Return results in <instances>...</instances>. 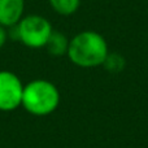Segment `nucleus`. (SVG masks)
I'll return each instance as SVG.
<instances>
[{
    "instance_id": "obj_4",
    "label": "nucleus",
    "mask_w": 148,
    "mask_h": 148,
    "mask_svg": "<svg viewBox=\"0 0 148 148\" xmlns=\"http://www.w3.org/2000/svg\"><path fill=\"white\" fill-rule=\"evenodd\" d=\"M23 83L17 74L0 70V110L12 112L21 107Z\"/></svg>"
},
{
    "instance_id": "obj_2",
    "label": "nucleus",
    "mask_w": 148,
    "mask_h": 148,
    "mask_svg": "<svg viewBox=\"0 0 148 148\" xmlns=\"http://www.w3.org/2000/svg\"><path fill=\"white\" fill-rule=\"evenodd\" d=\"M61 95L55 83L47 79H34L23 84L21 107L36 117H44L59 108Z\"/></svg>"
},
{
    "instance_id": "obj_5",
    "label": "nucleus",
    "mask_w": 148,
    "mask_h": 148,
    "mask_svg": "<svg viewBox=\"0 0 148 148\" xmlns=\"http://www.w3.org/2000/svg\"><path fill=\"white\" fill-rule=\"evenodd\" d=\"M25 0H0V25L9 29L23 17Z\"/></svg>"
},
{
    "instance_id": "obj_1",
    "label": "nucleus",
    "mask_w": 148,
    "mask_h": 148,
    "mask_svg": "<svg viewBox=\"0 0 148 148\" xmlns=\"http://www.w3.org/2000/svg\"><path fill=\"white\" fill-rule=\"evenodd\" d=\"M109 53L105 38L94 30H83L69 40L66 56L75 66L91 69L104 64Z\"/></svg>"
},
{
    "instance_id": "obj_7",
    "label": "nucleus",
    "mask_w": 148,
    "mask_h": 148,
    "mask_svg": "<svg viewBox=\"0 0 148 148\" xmlns=\"http://www.w3.org/2000/svg\"><path fill=\"white\" fill-rule=\"evenodd\" d=\"M49 5L61 16H72L79 9L81 0H48Z\"/></svg>"
},
{
    "instance_id": "obj_3",
    "label": "nucleus",
    "mask_w": 148,
    "mask_h": 148,
    "mask_svg": "<svg viewBox=\"0 0 148 148\" xmlns=\"http://www.w3.org/2000/svg\"><path fill=\"white\" fill-rule=\"evenodd\" d=\"M8 36L20 40L29 48H43L53 31L52 25L46 17L39 14H29L21 18L17 25L9 27Z\"/></svg>"
},
{
    "instance_id": "obj_8",
    "label": "nucleus",
    "mask_w": 148,
    "mask_h": 148,
    "mask_svg": "<svg viewBox=\"0 0 148 148\" xmlns=\"http://www.w3.org/2000/svg\"><path fill=\"white\" fill-rule=\"evenodd\" d=\"M103 66L110 73H120L125 69L126 66V60L121 53H116V52H109L105 59Z\"/></svg>"
},
{
    "instance_id": "obj_6",
    "label": "nucleus",
    "mask_w": 148,
    "mask_h": 148,
    "mask_svg": "<svg viewBox=\"0 0 148 148\" xmlns=\"http://www.w3.org/2000/svg\"><path fill=\"white\" fill-rule=\"evenodd\" d=\"M69 40L70 39H68V36L64 33L53 30L51 33V35H49L44 48L47 49V52L51 56L61 57L64 55H66L68 47H69Z\"/></svg>"
},
{
    "instance_id": "obj_9",
    "label": "nucleus",
    "mask_w": 148,
    "mask_h": 148,
    "mask_svg": "<svg viewBox=\"0 0 148 148\" xmlns=\"http://www.w3.org/2000/svg\"><path fill=\"white\" fill-rule=\"evenodd\" d=\"M7 40H8V30H7V27L0 25V49L4 47Z\"/></svg>"
}]
</instances>
